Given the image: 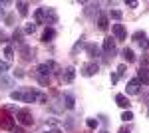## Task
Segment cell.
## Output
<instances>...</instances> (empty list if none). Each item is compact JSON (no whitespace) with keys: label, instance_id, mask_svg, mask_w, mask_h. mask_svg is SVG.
<instances>
[{"label":"cell","instance_id":"7a4b0ae2","mask_svg":"<svg viewBox=\"0 0 149 133\" xmlns=\"http://www.w3.org/2000/svg\"><path fill=\"white\" fill-rule=\"evenodd\" d=\"M42 18H44V24H46L48 28H52V24L58 22V14L54 8H50V6H42Z\"/></svg>","mask_w":149,"mask_h":133},{"label":"cell","instance_id":"3957f363","mask_svg":"<svg viewBox=\"0 0 149 133\" xmlns=\"http://www.w3.org/2000/svg\"><path fill=\"white\" fill-rule=\"evenodd\" d=\"M14 119H18L22 125H32V123H34V117H32V113H30L28 109H18Z\"/></svg>","mask_w":149,"mask_h":133},{"label":"cell","instance_id":"52a82bcc","mask_svg":"<svg viewBox=\"0 0 149 133\" xmlns=\"http://www.w3.org/2000/svg\"><path fill=\"white\" fill-rule=\"evenodd\" d=\"M131 38H133V40H135V42H137V44L141 46V48H149L147 36H145V32H143V30H137V32L133 34V36H131Z\"/></svg>","mask_w":149,"mask_h":133},{"label":"cell","instance_id":"e575fe53","mask_svg":"<svg viewBox=\"0 0 149 133\" xmlns=\"http://www.w3.org/2000/svg\"><path fill=\"white\" fill-rule=\"evenodd\" d=\"M38 101H42V103H48V95H46V93H40V91H38Z\"/></svg>","mask_w":149,"mask_h":133},{"label":"cell","instance_id":"f35d334b","mask_svg":"<svg viewBox=\"0 0 149 133\" xmlns=\"http://www.w3.org/2000/svg\"><path fill=\"white\" fill-rule=\"evenodd\" d=\"M14 76H16V78H24V72H22V70H16Z\"/></svg>","mask_w":149,"mask_h":133},{"label":"cell","instance_id":"603a6c76","mask_svg":"<svg viewBox=\"0 0 149 133\" xmlns=\"http://www.w3.org/2000/svg\"><path fill=\"white\" fill-rule=\"evenodd\" d=\"M22 34H24V30H20V28H16L14 34H12V40H14L16 44H20V46H22Z\"/></svg>","mask_w":149,"mask_h":133},{"label":"cell","instance_id":"836d02e7","mask_svg":"<svg viewBox=\"0 0 149 133\" xmlns=\"http://www.w3.org/2000/svg\"><path fill=\"white\" fill-rule=\"evenodd\" d=\"M125 64H119V66H117V76H123V74H125Z\"/></svg>","mask_w":149,"mask_h":133},{"label":"cell","instance_id":"d4e9b609","mask_svg":"<svg viewBox=\"0 0 149 133\" xmlns=\"http://www.w3.org/2000/svg\"><path fill=\"white\" fill-rule=\"evenodd\" d=\"M107 16H109V18H113V20H121V16H123V14H121V10H109Z\"/></svg>","mask_w":149,"mask_h":133},{"label":"cell","instance_id":"1f68e13d","mask_svg":"<svg viewBox=\"0 0 149 133\" xmlns=\"http://www.w3.org/2000/svg\"><path fill=\"white\" fill-rule=\"evenodd\" d=\"M8 68H10V64H8V62H2V60H0V74H4Z\"/></svg>","mask_w":149,"mask_h":133},{"label":"cell","instance_id":"bcb514c9","mask_svg":"<svg viewBox=\"0 0 149 133\" xmlns=\"http://www.w3.org/2000/svg\"><path fill=\"white\" fill-rule=\"evenodd\" d=\"M100 133H107V131H100Z\"/></svg>","mask_w":149,"mask_h":133},{"label":"cell","instance_id":"83f0119b","mask_svg":"<svg viewBox=\"0 0 149 133\" xmlns=\"http://www.w3.org/2000/svg\"><path fill=\"white\" fill-rule=\"evenodd\" d=\"M121 119H123V121H131V119H133V113H131L129 109L123 111V113H121Z\"/></svg>","mask_w":149,"mask_h":133},{"label":"cell","instance_id":"60d3db41","mask_svg":"<svg viewBox=\"0 0 149 133\" xmlns=\"http://www.w3.org/2000/svg\"><path fill=\"white\" fill-rule=\"evenodd\" d=\"M6 111H18L16 105H6Z\"/></svg>","mask_w":149,"mask_h":133},{"label":"cell","instance_id":"7c38bea8","mask_svg":"<svg viewBox=\"0 0 149 133\" xmlns=\"http://www.w3.org/2000/svg\"><path fill=\"white\" fill-rule=\"evenodd\" d=\"M111 30H113V34H115L117 40H125V38H127V32H125V28H123L121 24H113Z\"/></svg>","mask_w":149,"mask_h":133},{"label":"cell","instance_id":"5b68a950","mask_svg":"<svg viewBox=\"0 0 149 133\" xmlns=\"http://www.w3.org/2000/svg\"><path fill=\"white\" fill-rule=\"evenodd\" d=\"M100 70V66L95 64V62H90V64H86V66H81V76H86V78H90L93 76L95 72Z\"/></svg>","mask_w":149,"mask_h":133},{"label":"cell","instance_id":"8992f818","mask_svg":"<svg viewBox=\"0 0 149 133\" xmlns=\"http://www.w3.org/2000/svg\"><path fill=\"white\" fill-rule=\"evenodd\" d=\"M74 78H76V68L68 66L66 70H64V74H62V81H64V84H72Z\"/></svg>","mask_w":149,"mask_h":133},{"label":"cell","instance_id":"ffe728a7","mask_svg":"<svg viewBox=\"0 0 149 133\" xmlns=\"http://www.w3.org/2000/svg\"><path fill=\"white\" fill-rule=\"evenodd\" d=\"M100 12L97 8V4H88V8H86V16H90V18H95V14Z\"/></svg>","mask_w":149,"mask_h":133},{"label":"cell","instance_id":"484cf974","mask_svg":"<svg viewBox=\"0 0 149 133\" xmlns=\"http://www.w3.org/2000/svg\"><path fill=\"white\" fill-rule=\"evenodd\" d=\"M10 97L14 101H22V91H20V89H16V91H12L10 93Z\"/></svg>","mask_w":149,"mask_h":133},{"label":"cell","instance_id":"ee69618b","mask_svg":"<svg viewBox=\"0 0 149 133\" xmlns=\"http://www.w3.org/2000/svg\"><path fill=\"white\" fill-rule=\"evenodd\" d=\"M117 133H129V129H127V127H121V129H119Z\"/></svg>","mask_w":149,"mask_h":133},{"label":"cell","instance_id":"e0dca14e","mask_svg":"<svg viewBox=\"0 0 149 133\" xmlns=\"http://www.w3.org/2000/svg\"><path fill=\"white\" fill-rule=\"evenodd\" d=\"M54 38H56V30L54 28H46L44 34H42V42H52Z\"/></svg>","mask_w":149,"mask_h":133},{"label":"cell","instance_id":"44dd1931","mask_svg":"<svg viewBox=\"0 0 149 133\" xmlns=\"http://www.w3.org/2000/svg\"><path fill=\"white\" fill-rule=\"evenodd\" d=\"M97 28L100 30H107V16L105 14H100L97 16Z\"/></svg>","mask_w":149,"mask_h":133},{"label":"cell","instance_id":"9a60e30c","mask_svg":"<svg viewBox=\"0 0 149 133\" xmlns=\"http://www.w3.org/2000/svg\"><path fill=\"white\" fill-rule=\"evenodd\" d=\"M86 52L90 58H100V46L95 44H86Z\"/></svg>","mask_w":149,"mask_h":133},{"label":"cell","instance_id":"4316f807","mask_svg":"<svg viewBox=\"0 0 149 133\" xmlns=\"http://www.w3.org/2000/svg\"><path fill=\"white\" fill-rule=\"evenodd\" d=\"M36 32V24H26V28H24V34H34Z\"/></svg>","mask_w":149,"mask_h":133},{"label":"cell","instance_id":"6da1fadb","mask_svg":"<svg viewBox=\"0 0 149 133\" xmlns=\"http://www.w3.org/2000/svg\"><path fill=\"white\" fill-rule=\"evenodd\" d=\"M54 72H58V66L56 62H44L36 68V76H42V78H50Z\"/></svg>","mask_w":149,"mask_h":133},{"label":"cell","instance_id":"74e56055","mask_svg":"<svg viewBox=\"0 0 149 133\" xmlns=\"http://www.w3.org/2000/svg\"><path fill=\"white\" fill-rule=\"evenodd\" d=\"M4 42H6V34L0 30V44H4Z\"/></svg>","mask_w":149,"mask_h":133},{"label":"cell","instance_id":"cb8c5ba5","mask_svg":"<svg viewBox=\"0 0 149 133\" xmlns=\"http://www.w3.org/2000/svg\"><path fill=\"white\" fill-rule=\"evenodd\" d=\"M4 56H6V62H10L12 58H14V48H12V46H6V50H4Z\"/></svg>","mask_w":149,"mask_h":133},{"label":"cell","instance_id":"ac0fdd59","mask_svg":"<svg viewBox=\"0 0 149 133\" xmlns=\"http://www.w3.org/2000/svg\"><path fill=\"white\" fill-rule=\"evenodd\" d=\"M64 105H66V109H74L76 107V100H74L72 93H64Z\"/></svg>","mask_w":149,"mask_h":133},{"label":"cell","instance_id":"7bdbcfd3","mask_svg":"<svg viewBox=\"0 0 149 133\" xmlns=\"http://www.w3.org/2000/svg\"><path fill=\"white\" fill-rule=\"evenodd\" d=\"M4 4H8V2H0V6H4ZM2 16H4V10L0 8V18H2Z\"/></svg>","mask_w":149,"mask_h":133},{"label":"cell","instance_id":"4fadbf2b","mask_svg":"<svg viewBox=\"0 0 149 133\" xmlns=\"http://www.w3.org/2000/svg\"><path fill=\"white\" fill-rule=\"evenodd\" d=\"M137 79L141 81V84L149 86V68H139V72H137Z\"/></svg>","mask_w":149,"mask_h":133},{"label":"cell","instance_id":"ab89813d","mask_svg":"<svg viewBox=\"0 0 149 133\" xmlns=\"http://www.w3.org/2000/svg\"><path fill=\"white\" fill-rule=\"evenodd\" d=\"M117 79H119V76L117 74H111V84H117Z\"/></svg>","mask_w":149,"mask_h":133},{"label":"cell","instance_id":"d6a6232c","mask_svg":"<svg viewBox=\"0 0 149 133\" xmlns=\"http://www.w3.org/2000/svg\"><path fill=\"white\" fill-rule=\"evenodd\" d=\"M81 40H84V38H80V42H78V44L74 46V54H76V52H78V50H81V48H86V44H84V42H81Z\"/></svg>","mask_w":149,"mask_h":133},{"label":"cell","instance_id":"277c9868","mask_svg":"<svg viewBox=\"0 0 149 133\" xmlns=\"http://www.w3.org/2000/svg\"><path fill=\"white\" fill-rule=\"evenodd\" d=\"M22 101H26V103H34V101H38V91L36 89H24L22 91Z\"/></svg>","mask_w":149,"mask_h":133},{"label":"cell","instance_id":"ba28073f","mask_svg":"<svg viewBox=\"0 0 149 133\" xmlns=\"http://www.w3.org/2000/svg\"><path fill=\"white\" fill-rule=\"evenodd\" d=\"M0 127H2V129L12 131V129L16 127V119H14V117H10V115H4V117L0 119Z\"/></svg>","mask_w":149,"mask_h":133},{"label":"cell","instance_id":"f6af8a7d","mask_svg":"<svg viewBox=\"0 0 149 133\" xmlns=\"http://www.w3.org/2000/svg\"><path fill=\"white\" fill-rule=\"evenodd\" d=\"M48 133H62V131H60V129H50Z\"/></svg>","mask_w":149,"mask_h":133},{"label":"cell","instance_id":"5bb4252c","mask_svg":"<svg viewBox=\"0 0 149 133\" xmlns=\"http://www.w3.org/2000/svg\"><path fill=\"white\" fill-rule=\"evenodd\" d=\"M115 103L119 105V107H123V109H129V100H127V95H123V93H117L115 95Z\"/></svg>","mask_w":149,"mask_h":133},{"label":"cell","instance_id":"f1b7e54d","mask_svg":"<svg viewBox=\"0 0 149 133\" xmlns=\"http://www.w3.org/2000/svg\"><path fill=\"white\" fill-rule=\"evenodd\" d=\"M46 125H50V127H56V125H58V119H56V117H48V119H46Z\"/></svg>","mask_w":149,"mask_h":133},{"label":"cell","instance_id":"7dc6e473","mask_svg":"<svg viewBox=\"0 0 149 133\" xmlns=\"http://www.w3.org/2000/svg\"><path fill=\"white\" fill-rule=\"evenodd\" d=\"M147 42H149V40H147Z\"/></svg>","mask_w":149,"mask_h":133},{"label":"cell","instance_id":"2e32d148","mask_svg":"<svg viewBox=\"0 0 149 133\" xmlns=\"http://www.w3.org/2000/svg\"><path fill=\"white\" fill-rule=\"evenodd\" d=\"M121 58L125 60L127 64H133V62H135V54H133V50H131V48H125V50L121 52Z\"/></svg>","mask_w":149,"mask_h":133},{"label":"cell","instance_id":"4dcf8cb0","mask_svg":"<svg viewBox=\"0 0 149 133\" xmlns=\"http://www.w3.org/2000/svg\"><path fill=\"white\" fill-rule=\"evenodd\" d=\"M141 68H149V56L143 54V58H141Z\"/></svg>","mask_w":149,"mask_h":133},{"label":"cell","instance_id":"b9f144b4","mask_svg":"<svg viewBox=\"0 0 149 133\" xmlns=\"http://www.w3.org/2000/svg\"><path fill=\"white\" fill-rule=\"evenodd\" d=\"M12 133H24V131H22V127H14V129H12Z\"/></svg>","mask_w":149,"mask_h":133},{"label":"cell","instance_id":"9c48e42d","mask_svg":"<svg viewBox=\"0 0 149 133\" xmlns=\"http://www.w3.org/2000/svg\"><path fill=\"white\" fill-rule=\"evenodd\" d=\"M18 50H20V56H22V60H26V62H30V60L34 58V50H32L30 46L22 44V46H18Z\"/></svg>","mask_w":149,"mask_h":133},{"label":"cell","instance_id":"7402d4cb","mask_svg":"<svg viewBox=\"0 0 149 133\" xmlns=\"http://www.w3.org/2000/svg\"><path fill=\"white\" fill-rule=\"evenodd\" d=\"M16 8H18L20 16H26L28 14V2H16Z\"/></svg>","mask_w":149,"mask_h":133},{"label":"cell","instance_id":"8fae6325","mask_svg":"<svg viewBox=\"0 0 149 133\" xmlns=\"http://www.w3.org/2000/svg\"><path fill=\"white\" fill-rule=\"evenodd\" d=\"M103 52L105 54H111V56L115 54V40L113 38H105L103 40Z\"/></svg>","mask_w":149,"mask_h":133},{"label":"cell","instance_id":"8d00e7d4","mask_svg":"<svg viewBox=\"0 0 149 133\" xmlns=\"http://www.w3.org/2000/svg\"><path fill=\"white\" fill-rule=\"evenodd\" d=\"M38 81H40L42 86H48V81H50V78H42V76H38Z\"/></svg>","mask_w":149,"mask_h":133},{"label":"cell","instance_id":"d590c367","mask_svg":"<svg viewBox=\"0 0 149 133\" xmlns=\"http://www.w3.org/2000/svg\"><path fill=\"white\" fill-rule=\"evenodd\" d=\"M4 20H6V24H10V26H14V14H8V16L4 18Z\"/></svg>","mask_w":149,"mask_h":133},{"label":"cell","instance_id":"f546056e","mask_svg":"<svg viewBox=\"0 0 149 133\" xmlns=\"http://www.w3.org/2000/svg\"><path fill=\"white\" fill-rule=\"evenodd\" d=\"M86 123H88V127H90V129H95V127H97V123H100V121H97V119H88Z\"/></svg>","mask_w":149,"mask_h":133},{"label":"cell","instance_id":"d6986e66","mask_svg":"<svg viewBox=\"0 0 149 133\" xmlns=\"http://www.w3.org/2000/svg\"><path fill=\"white\" fill-rule=\"evenodd\" d=\"M0 88L2 89H8V88H14V81L6 76H0Z\"/></svg>","mask_w":149,"mask_h":133},{"label":"cell","instance_id":"30bf717a","mask_svg":"<svg viewBox=\"0 0 149 133\" xmlns=\"http://www.w3.org/2000/svg\"><path fill=\"white\" fill-rule=\"evenodd\" d=\"M139 86H141V81H139V79L135 78V79H131V81L127 84L125 91L129 93V95H137V93H139Z\"/></svg>","mask_w":149,"mask_h":133}]
</instances>
